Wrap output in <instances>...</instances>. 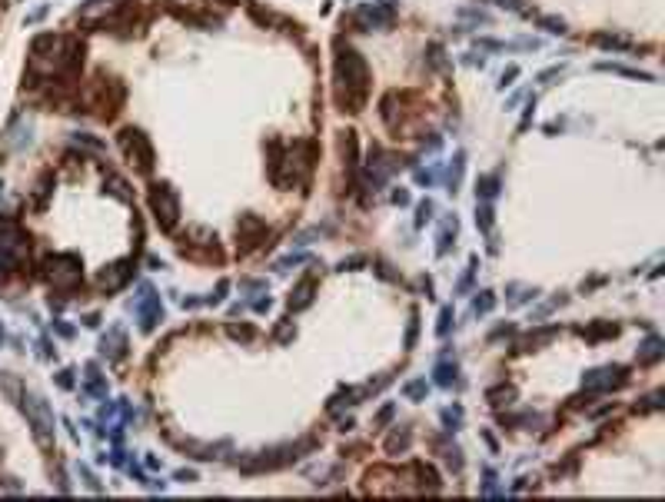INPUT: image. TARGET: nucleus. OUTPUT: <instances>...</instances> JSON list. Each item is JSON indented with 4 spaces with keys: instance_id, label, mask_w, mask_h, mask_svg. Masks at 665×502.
<instances>
[{
    "instance_id": "f03ea898",
    "label": "nucleus",
    "mask_w": 665,
    "mask_h": 502,
    "mask_svg": "<svg viewBox=\"0 0 665 502\" xmlns=\"http://www.w3.org/2000/svg\"><path fill=\"white\" fill-rule=\"evenodd\" d=\"M150 207L157 213V223L164 229H174L176 217H180V207H176V193L166 183H157L150 190Z\"/></svg>"
},
{
    "instance_id": "20e7f679",
    "label": "nucleus",
    "mask_w": 665,
    "mask_h": 502,
    "mask_svg": "<svg viewBox=\"0 0 665 502\" xmlns=\"http://www.w3.org/2000/svg\"><path fill=\"white\" fill-rule=\"evenodd\" d=\"M309 293H313V280H303V283L296 286V293L290 296V306H293V309H303V306L313 300Z\"/></svg>"
},
{
    "instance_id": "7ed1b4c3",
    "label": "nucleus",
    "mask_w": 665,
    "mask_h": 502,
    "mask_svg": "<svg viewBox=\"0 0 665 502\" xmlns=\"http://www.w3.org/2000/svg\"><path fill=\"white\" fill-rule=\"evenodd\" d=\"M120 147L127 150V156H130V164H137V170H150L153 166V150L150 143H147V137H143L140 130H123L120 133Z\"/></svg>"
},
{
    "instance_id": "f257e3e1",
    "label": "nucleus",
    "mask_w": 665,
    "mask_h": 502,
    "mask_svg": "<svg viewBox=\"0 0 665 502\" xmlns=\"http://www.w3.org/2000/svg\"><path fill=\"white\" fill-rule=\"evenodd\" d=\"M366 84H370V70L363 64L356 50H339L336 57V103L349 113H356L366 100Z\"/></svg>"
}]
</instances>
